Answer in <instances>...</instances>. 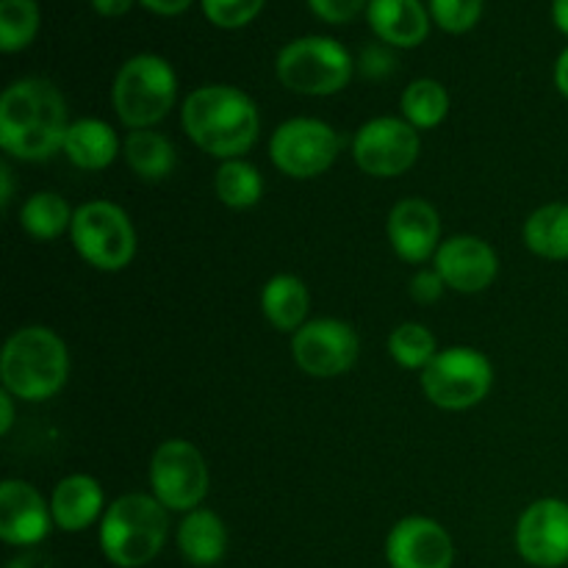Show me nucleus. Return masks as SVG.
Listing matches in <instances>:
<instances>
[{
	"label": "nucleus",
	"instance_id": "nucleus-22",
	"mask_svg": "<svg viewBox=\"0 0 568 568\" xmlns=\"http://www.w3.org/2000/svg\"><path fill=\"white\" fill-rule=\"evenodd\" d=\"M308 311L311 292L297 275L283 272V275L270 277L261 288V314L275 331L294 336L308 322Z\"/></svg>",
	"mask_w": 568,
	"mask_h": 568
},
{
	"label": "nucleus",
	"instance_id": "nucleus-3",
	"mask_svg": "<svg viewBox=\"0 0 568 568\" xmlns=\"http://www.w3.org/2000/svg\"><path fill=\"white\" fill-rule=\"evenodd\" d=\"M70 377V353L64 338L44 325L11 333L0 353V381L22 403H44L64 388Z\"/></svg>",
	"mask_w": 568,
	"mask_h": 568
},
{
	"label": "nucleus",
	"instance_id": "nucleus-2",
	"mask_svg": "<svg viewBox=\"0 0 568 568\" xmlns=\"http://www.w3.org/2000/svg\"><path fill=\"white\" fill-rule=\"evenodd\" d=\"M181 122L186 136L214 159H244L261 133V114L247 92L227 83L200 87L183 100Z\"/></svg>",
	"mask_w": 568,
	"mask_h": 568
},
{
	"label": "nucleus",
	"instance_id": "nucleus-8",
	"mask_svg": "<svg viewBox=\"0 0 568 568\" xmlns=\"http://www.w3.org/2000/svg\"><path fill=\"white\" fill-rule=\"evenodd\" d=\"M494 386V366L480 349L447 347L422 369V392L436 408L466 410L480 405Z\"/></svg>",
	"mask_w": 568,
	"mask_h": 568
},
{
	"label": "nucleus",
	"instance_id": "nucleus-31",
	"mask_svg": "<svg viewBox=\"0 0 568 568\" xmlns=\"http://www.w3.org/2000/svg\"><path fill=\"white\" fill-rule=\"evenodd\" d=\"M205 17L220 28H242L258 17L266 0H200Z\"/></svg>",
	"mask_w": 568,
	"mask_h": 568
},
{
	"label": "nucleus",
	"instance_id": "nucleus-16",
	"mask_svg": "<svg viewBox=\"0 0 568 568\" xmlns=\"http://www.w3.org/2000/svg\"><path fill=\"white\" fill-rule=\"evenodd\" d=\"M386 233L405 264H425L442 247V216L427 200L405 197L388 211Z\"/></svg>",
	"mask_w": 568,
	"mask_h": 568
},
{
	"label": "nucleus",
	"instance_id": "nucleus-19",
	"mask_svg": "<svg viewBox=\"0 0 568 568\" xmlns=\"http://www.w3.org/2000/svg\"><path fill=\"white\" fill-rule=\"evenodd\" d=\"M366 20L377 39L394 48H416L430 33V11L419 0H369Z\"/></svg>",
	"mask_w": 568,
	"mask_h": 568
},
{
	"label": "nucleus",
	"instance_id": "nucleus-27",
	"mask_svg": "<svg viewBox=\"0 0 568 568\" xmlns=\"http://www.w3.org/2000/svg\"><path fill=\"white\" fill-rule=\"evenodd\" d=\"M399 105H403V120L410 122L416 131H433L447 120L449 92L436 78H416L405 87Z\"/></svg>",
	"mask_w": 568,
	"mask_h": 568
},
{
	"label": "nucleus",
	"instance_id": "nucleus-15",
	"mask_svg": "<svg viewBox=\"0 0 568 568\" xmlns=\"http://www.w3.org/2000/svg\"><path fill=\"white\" fill-rule=\"evenodd\" d=\"M392 568H453L455 544L449 532L427 516H405L386 538Z\"/></svg>",
	"mask_w": 568,
	"mask_h": 568
},
{
	"label": "nucleus",
	"instance_id": "nucleus-18",
	"mask_svg": "<svg viewBox=\"0 0 568 568\" xmlns=\"http://www.w3.org/2000/svg\"><path fill=\"white\" fill-rule=\"evenodd\" d=\"M53 525L64 532H81L105 514L103 486L89 475H70L50 494Z\"/></svg>",
	"mask_w": 568,
	"mask_h": 568
},
{
	"label": "nucleus",
	"instance_id": "nucleus-14",
	"mask_svg": "<svg viewBox=\"0 0 568 568\" xmlns=\"http://www.w3.org/2000/svg\"><path fill=\"white\" fill-rule=\"evenodd\" d=\"M433 270L444 277L447 288L458 294H480L497 281L499 258L497 250L480 236H460L444 239L442 247L433 255Z\"/></svg>",
	"mask_w": 568,
	"mask_h": 568
},
{
	"label": "nucleus",
	"instance_id": "nucleus-4",
	"mask_svg": "<svg viewBox=\"0 0 568 568\" xmlns=\"http://www.w3.org/2000/svg\"><path fill=\"white\" fill-rule=\"evenodd\" d=\"M170 536V510L153 494H125L100 519V549L120 568H142L155 560Z\"/></svg>",
	"mask_w": 568,
	"mask_h": 568
},
{
	"label": "nucleus",
	"instance_id": "nucleus-5",
	"mask_svg": "<svg viewBox=\"0 0 568 568\" xmlns=\"http://www.w3.org/2000/svg\"><path fill=\"white\" fill-rule=\"evenodd\" d=\"M111 100L122 125L131 131L155 128L178 100V75L166 59L139 53L120 67L111 87Z\"/></svg>",
	"mask_w": 568,
	"mask_h": 568
},
{
	"label": "nucleus",
	"instance_id": "nucleus-6",
	"mask_svg": "<svg viewBox=\"0 0 568 568\" xmlns=\"http://www.w3.org/2000/svg\"><path fill=\"white\" fill-rule=\"evenodd\" d=\"M353 55L331 37H300L277 53V81L288 92L327 98L342 92L353 78Z\"/></svg>",
	"mask_w": 568,
	"mask_h": 568
},
{
	"label": "nucleus",
	"instance_id": "nucleus-10",
	"mask_svg": "<svg viewBox=\"0 0 568 568\" xmlns=\"http://www.w3.org/2000/svg\"><path fill=\"white\" fill-rule=\"evenodd\" d=\"M150 494L175 514L200 508L209 494V466L186 438H166L150 458Z\"/></svg>",
	"mask_w": 568,
	"mask_h": 568
},
{
	"label": "nucleus",
	"instance_id": "nucleus-30",
	"mask_svg": "<svg viewBox=\"0 0 568 568\" xmlns=\"http://www.w3.org/2000/svg\"><path fill=\"white\" fill-rule=\"evenodd\" d=\"M483 0H430V17L447 33H466L480 22Z\"/></svg>",
	"mask_w": 568,
	"mask_h": 568
},
{
	"label": "nucleus",
	"instance_id": "nucleus-9",
	"mask_svg": "<svg viewBox=\"0 0 568 568\" xmlns=\"http://www.w3.org/2000/svg\"><path fill=\"white\" fill-rule=\"evenodd\" d=\"M338 153H342L338 131L316 116H294L281 122L270 136L272 164L294 181L325 175L336 164Z\"/></svg>",
	"mask_w": 568,
	"mask_h": 568
},
{
	"label": "nucleus",
	"instance_id": "nucleus-36",
	"mask_svg": "<svg viewBox=\"0 0 568 568\" xmlns=\"http://www.w3.org/2000/svg\"><path fill=\"white\" fill-rule=\"evenodd\" d=\"M133 6V0H92V9L100 17H122L128 14Z\"/></svg>",
	"mask_w": 568,
	"mask_h": 568
},
{
	"label": "nucleus",
	"instance_id": "nucleus-26",
	"mask_svg": "<svg viewBox=\"0 0 568 568\" xmlns=\"http://www.w3.org/2000/svg\"><path fill=\"white\" fill-rule=\"evenodd\" d=\"M214 192L227 209H253L264 197V178L247 159H227L216 166Z\"/></svg>",
	"mask_w": 568,
	"mask_h": 568
},
{
	"label": "nucleus",
	"instance_id": "nucleus-25",
	"mask_svg": "<svg viewBox=\"0 0 568 568\" xmlns=\"http://www.w3.org/2000/svg\"><path fill=\"white\" fill-rule=\"evenodd\" d=\"M75 209L59 192H37L22 203L20 227L37 242H55L70 233Z\"/></svg>",
	"mask_w": 568,
	"mask_h": 568
},
{
	"label": "nucleus",
	"instance_id": "nucleus-24",
	"mask_svg": "<svg viewBox=\"0 0 568 568\" xmlns=\"http://www.w3.org/2000/svg\"><path fill=\"white\" fill-rule=\"evenodd\" d=\"M525 247L547 261H568V203H547L521 227Z\"/></svg>",
	"mask_w": 568,
	"mask_h": 568
},
{
	"label": "nucleus",
	"instance_id": "nucleus-29",
	"mask_svg": "<svg viewBox=\"0 0 568 568\" xmlns=\"http://www.w3.org/2000/svg\"><path fill=\"white\" fill-rule=\"evenodd\" d=\"M39 31L37 0H0V50L17 53L28 48Z\"/></svg>",
	"mask_w": 568,
	"mask_h": 568
},
{
	"label": "nucleus",
	"instance_id": "nucleus-23",
	"mask_svg": "<svg viewBox=\"0 0 568 568\" xmlns=\"http://www.w3.org/2000/svg\"><path fill=\"white\" fill-rule=\"evenodd\" d=\"M122 159L125 164L136 172L142 181H164L172 175L178 164V153L172 148L170 139L164 133L153 131V128H142V131H131L122 139Z\"/></svg>",
	"mask_w": 568,
	"mask_h": 568
},
{
	"label": "nucleus",
	"instance_id": "nucleus-17",
	"mask_svg": "<svg viewBox=\"0 0 568 568\" xmlns=\"http://www.w3.org/2000/svg\"><path fill=\"white\" fill-rule=\"evenodd\" d=\"M50 503L26 480H3L0 486V538L9 547L31 549L50 536Z\"/></svg>",
	"mask_w": 568,
	"mask_h": 568
},
{
	"label": "nucleus",
	"instance_id": "nucleus-7",
	"mask_svg": "<svg viewBox=\"0 0 568 568\" xmlns=\"http://www.w3.org/2000/svg\"><path fill=\"white\" fill-rule=\"evenodd\" d=\"M70 239L75 253L92 270L120 272L136 258V227L125 209L111 200H89L78 205Z\"/></svg>",
	"mask_w": 568,
	"mask_h": 568
},
{
	"label": "nucleus",
	"instance_id": "nucleus-35",
	"mask_svg": "<svg viewBox=\"0 0 568 568\" xmlns=\"http://www.w3.org/2000/svg\"><path fill=\"white\" fill-rule=\"evenodd\" d=\"M6 568H55L53 558L44 552H37V549H28V552L17 555Z\"/></svg>",
	"mask_w": 568,
	"mask_h": 568
},
{
	"label": "nucleus",
	"instance_id": "nucleus-37",
	"mask_svg": "<svg viewBox=\"0 0 568 568\" xmlns=\"http://www.w3.org/2000/svg\"><path fill=\"white\" fill-rule=\"evenodd\" d=\"M11 425H14V397L0 392V436H9Z\"/></svg>",
	"mask_w": 568,
	"mask_h": 568
},
{
	"label": "nucleus",
	"instance_id": "nucleus-34",
	"mask_svg": "<svg viewBox=\"0 0 568 568\" xmlns=\"http://www.w3.org/2000/svg\"><path fill=\"white\" fill-rule=\"evenodd\" d=\"M139 3H142L148 11H153V14L175 17V14H183V11L192 6V0H139Z\"/></svg>",
	"mask_w": 568,
	"mask_h": 568
},
{
	"label": "nucleus",
	"instance_id": "nucleus-33",
	"mask_svg": "<svg viewBox=\"0 0 568 568\" xmlns=\"http://www.w3.org/2000/svg\"><path fill=\"white\" fill-rule=\"evenodd\" d=\"M444 288H447L444 277L430 266V270H419L414 275V281H410V297L419 305H433L442 300Z\"/></svg>",
	"mask_w": 568,
	"mask_h": 568
},
{
	"label": "nucleus",
	"instance_id": "nucleus-38",
	"mask_svg": "<svg viewBox=\"0 0 568 568\" xmlns=\"http://www.w3.org/2000/svg\"><path fill=\"white\" fill-rule=\"evenodd\" d=\"M555 87L568 100V48L555 61Z\"/></svg>",
	"mask_w": 568,
	"mask_h": 568
},
{
	"label": "nucleus",
	"instance_id": "nucleus-20",
	"mask_svg": "<svg viewBox=\"0 0 568 568\" xmlns=\"http://www.w3.org/2000/svg\"><path fill=\"white\" fill-rule=\"evenodd\" d=\"M61 153L78 170L98 172L114 164L116 155H122V142L109 122L98 120V116H83V120L70 122Z\"/></svg>",
	"mask_w": 568,
	"mask_h": 568
},
{
	"label": "nucleus",
	"instance_id": "nucleus-11",
	"mask_svg": "<svg viewBox=\"0 0 568 568\" xmlns=\"http://www.w3.org/2000/svg\"><path fill=\"white\" fill-rule=\"evenodd\" d=\"M422 136L399 116H375L355 131L353 161L372 178H397L416 164Z\"/></svg>",
	"mask_w": 568,
	"mask_h": 568
},
{
	"label": "nucleus",
	"instance_id": "nucleus-21",
	"mask_svg": "<svg viewBox=\"0 0 568 568\" xmlns=\"http://www.w3.org/2000/svg\"><path fill=\"white\" fill-rule=\"evenodd\" d=\"M178 549L192 566L209 568L227 552V527L214 510L194 508L178 525Z\"/></svg>",
	"mask_w": 568,
	"mask_h": 568
},
{
	"label": "nucleus",
	"instance_id": "nucleus-13",
	"mask_svg": "<svg viewBox=\"0 0 568 568\" xmlns=\"http://www.w3.org/2000/svg\"><path fill=\"white\" fill-rule=\"evenodd\" d=\"M516 549L536 568L568 564V503L544 497L527 505L516 521Z\"/></svg>",
	"mask_w": 568,
	"mask_h": 568
},
{
	"label": "nucleus",
	"instance_id": "nucleus-12",
	"mask_svg": "<svg viewBox=\"0 0 568 568\" xmlns=\"http://www.w3.org/2000/svg\"><path fill=\"white\" fill-rule=\"evenodd\" d=\"M361 353L358 333L353 325L342 320H308L292 336L294 364L311 377L331 381V377L347 375L355 366Z\"/></svg>",
	"mask_w": 568,
	"mask_h": 568
},
{
	"label": "nucleus",
	"instance_id": "nucleus-1",
	"mask_svg": "<svg viewBox=\"0 0 568 568\" xmlns=\"http://www.w3.org/2000/svg\"><path fill=\"white\" fill-rule=\"evenodd\" d=\"M67 100L44 78H20L0 98V148L20 161H44L64 148Z\"/></svg>",
	"mask_w": 568,
	"mask_h": 568
},
{
	"label": "nucleus",
	"instance_id": "nucleus-40",
	"mask_svg": "<svg viewBox=\"0 0 568 568\" xmlns=\"http://www.w3.org/2000/svg\"><path fill=\"white\" fill-rule=\"evenodd\" d=\"M552 20L568 37V0H552Z\"/></svg>",
	"mask_w": 568,
	"mask_h": 568
},
{
	"label": "nucleus",
	"instance_id": "nucleus-32",
	"mask_svg": "<svg viewBox=\"0 0 568 568\" xmlns=\"http://www.w3.org/2000/svg\"><path fill=\"white\" fill-rule=\"evenodd\" d=\"M308 6L320 20L342 26V22L355 20L369 6V0H308Z\"/></svg>",
	"mask_w": 568,
	"mask_h": 568
},
{
	"label": "nucleus",
	"instance_id": "nucleus-39",
	"mask_svg": "<svg viewBox=\"0 0 568 568\" xmlns=\"http://www.w3.org/2000/svg\"><path fill=\"white\" fill-rule=\"evenodd\" d=\"M9 203H11V166L3 161V164H0V205L9 209Z\"/></svg>",
	"mask_w": 568,
	"mask_h": 568
},
{
	"label": "nucleus",
	"instance_id": "nucleus-28",
	"mask_svg": "<svg viewBox=\"0 0 568 568\" xmlns=\"http://www.w3.org/2000/svg\"><path fill=\"white\" fill-rule=\"evenodd\" d=\"M388 355L403 369L422 372L438 355V342L422 322H403L388 336Z\"/></svg>",
	"mask_w": 568,
	"mask_h": 568
}]
</instances>
